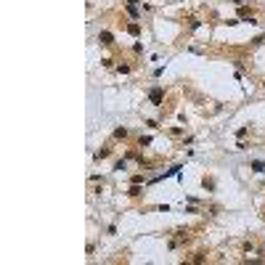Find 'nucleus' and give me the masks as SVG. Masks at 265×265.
<instances>
[{"label": "nucleus", "instance_id": "nucleus-1", "mask_svg": "<svg viewBox=\"0 0 265 265\" xmlns=\"http://www.w3.org/2000/svg\"><path fill=\"white\" fill-rule=\"evenodd\" d=\"M98 40H101V45H112V40H114V37H112V32H101Z\"/></svg>", "mask_w": 265, "mask_h": 265}, {"label": "nucleus", "instance_id": "nucleus-2", "mask_svg": "<svg viewBox=\"0 0 265 265\" xmlns=\"http://www.w3.org/2000/svg\"><path fill=\"white\" fill-rule=\"evenodd\" d=\"M149 98H151L154 104H162V90H159V88H154V90L149 93Z\"/></svg>", "mask_w": 265, "mask_h": 265}, {"label": "nucleus", "instance_id": "nucleus-3", "mask_svg": "<svg viewBox=\"0 0 265 265\" xmlns=\"http://www.w3.org/2000/svg\"><path fill=\"white\" fill-rule=\"evenodd\" d=\"M114 135H117V138H125L127 130H125V127H117V130H114Z\"/></svg>", "mask_w": 265, "mask_h": 265}, {"label": "nucleus", "instance_id": "nucleus-4", "mask_svg": "<svg viewBox=\"0 0 265 265\" xmlns=\"http://www.w3.org/2000/svg\"><path fill=\"white\" fill-rule=\"evenodd\" d=\"M127 32H130V35H138L141 26H138V24H130V26H127Z\"/></svg>", "mask_w": 265, "mask_h": 265}]
</instances>
